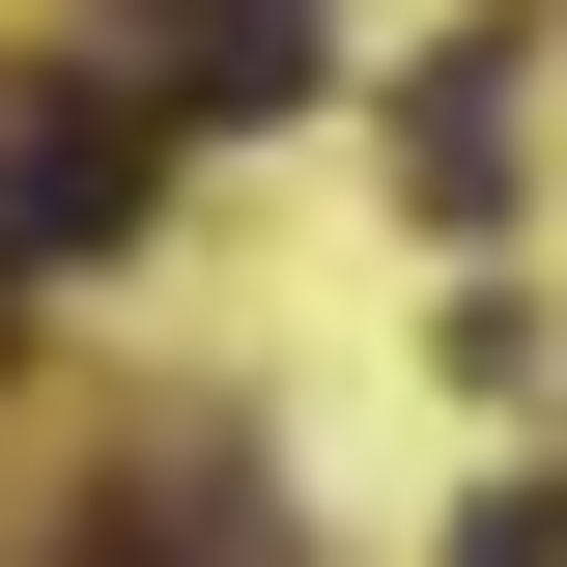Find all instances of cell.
<instances>
[{
    "instance_id": "4",
    "label": "cell",
    "mask_w": 567,
    "mask_h": 567,
    "mask_svg": "<svg viewBox=\"0 0 567 567\" xmlns=\"http://www.w3.org/2000/svg\"><path fill=\"white\" fill-rule=\"evenodd\" d=\"M142 29H284V0H142Z\"/></svg>"
},
{
    "instance_id": "5",
    "label": "cell",
    "mask_w": 567,
    "mask_h": 567,
    "mask_svg": "<svg viewBox=\"0 0 567 567\" xmlns=\"http://www.w3.org/2000/svg\"><path fill=\"white\" fill-rule=\"evenodd\" d=\"M85 567H114V539H85Z\"/></svg>"
},
{
    "instance_id": "1",
    "label": "cell",
    "mask_w": 567,
    "mask_h": 567,
    "mask_svg": "<svg viewBox=\"0 0 567 567\" xmlns=\"http://www.w3.org/2000/svg\"><path fill=\"white\" fill-rule=\"evenodd\" d=\"M114 227H142V114L114 85H29V114H0V284L114 256Z\"/></svg>"
},
{
    "instance_id": "2",
    "label": "cell",
    "mask_w": 567,
    "mask_h": 567,
    "mask_svg": "<svg viewBox=\"0 0 567 567\" xmlns=\"http://www.w3.org/2000/svg\"><path fill=\"white\" fill-rule=\"evenodd\" d=\"M398 171L483 227V199H511V58H425V85H398Z\"/></svg>"
},
{
    "instance_id": "3",
    "label": "cell",
    "mask_w": 567,
    "mask_h": 567,
    "mask_svg": "<svg viewBox=\"0 0 567 567\" xmlns=\"http://www.w3.org/2000/svg\"><path fill=\"white\" fill-rule=\"evenodd\" d=\"M454 567H567V483H483V511H454Z\"/></svg>"
}]
</instances>
